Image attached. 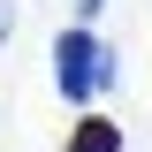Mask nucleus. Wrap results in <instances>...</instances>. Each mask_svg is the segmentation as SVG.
<instances>
[{
    "label": "nucleus",
    "mask_w": 152,
    "mask_h": 152,
    "mask_svg": "<svg viewBox=\"0 0 152 152\" xmlns=\"http://www.w3.org/2000/svg\"><path fill=\"white\" fill-rule=\"evenodd\" d=\"M114 76H122V61L99 46L84 23L76 31H61L53 38V84H61V99H76V107H91L99 91H114Z\"/></svg>",
    "instance_id": "obj_1"
},
{
    "label": "nucleus",
    "mask_w": 152,
    "mask_h": 152,
    "mask_svg": "<svg viewBox=\"0 0 152 152\" xmlns=\"http://www.w3.org/2000/svg\"><path fill=\"white\" fill-rule=\"evenodd\" d=\"M69 152H122V122H107V114H84L69 137Z\"/></svg>",
    "instance_id": "obj_2"
},
{
    "label": "nucleus",
    "mask_w": 152,
    "mask_h": 152,
    "mask_svg": "<svg viewBox=\"0 0 152 152\" xmlns=\"http://www.w3.org/2000/svg\"><path fill=\"white\" fill-rule=\"evenodd\" d=\"M8 31H15V8H8V0H0V38H8Z\"/></svg>",
    "instance_id": "obj_3"
},
{
    "label": "nucleus",
    "mask_w": 152,
    "mask_h": 152,
    "mask_svg": "<svg viewBox=\"0 0 152 152\" xmlns=\"http://www.w3.org/2000/svg\"><path fill=\"white\" fill-rule=\"evenodd\" d=\"M76 8H84V15H99V8H107V0H76Z\"/></svg>",
    "instance_id": "obj_4"
}]
</instances>
